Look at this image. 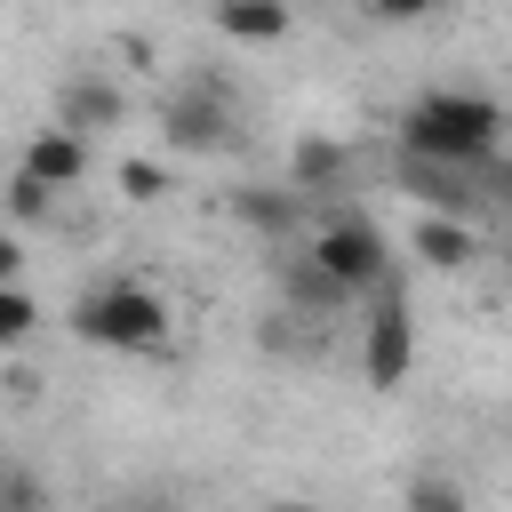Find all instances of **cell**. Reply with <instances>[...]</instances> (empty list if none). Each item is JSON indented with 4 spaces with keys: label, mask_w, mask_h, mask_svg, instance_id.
<instances>
[{
    "label": "cell",
    "mask_w": 512,
    "mask_h": 512,
    "mask_svg": "<svg viewBox=\"0 0 512 512\" xmlns=\"http://www.w3.org/2000/svg\"><path fill=\"white\" fill-rule=\"evenodd\" d=\"M408 360H416V328H408V296H400V280H384L376 288V320H368V344H360V368H368V384H408Z\"/></svg>",
    "instance_id": "obj_5"
},
{
    "label": "cell",
    "mask_w": 512,
    "mask_h": 512,
    "mask_svg": "<svg viewBox=\"0 0 512 512\" xmlns=\"http://www.w3.org/2000/svg\"><path fill=\"white\" fill-rule=\"evenodd\" d=\"M408 512H464V488L432 472V480H416V488H408Z\"/></svg>",
    "instance_id": "obj_18"
},
{
    "label": "cell",
    "mask_w": 512,
    "mask_h": 512,
    "mask_svg": "<svg viewBox=\"0 0 512 512\" xmlns=\"http://www.w3.org/2000/svg\"><path fill=\"white\" fill-rule=\"evenodd\" d=\"M16 272H24V248L0 232V288H16Z\"/></svg>",
    "instance_id": "obj_19"
},
{
    "label": "cell",
    "mask_w": 512,
    "mask_h": 512,
    "mask_svg": "<svg viewBox=\"0 0 512 512\" xmlns=\"http://www.w3.org/2000/svg\"><path fill=\"white\" fill-rule=\"evenodd\" d=\"M0 512H48V480L32 464H0Z\"/></svg>",
    "instance_id": "obj_14"
},
{
    "label": "cell",
    "mask_w": 512,
    "mask_h": 512,
    "mask_svg": "<svg viewBox=\"0 0 512 512\" xmlns=\"http://www.w3.org/2000/svg\"><path fill=\"white\" fill-rule=\"evenodd\" d=\"M496 168V160H488ZM472 176L480 168H432V160H400V184L432 208V216H448V224H464L472 208H480V192H472Z\"/></svg>",
    "instance_id": "obj_7"
},
{
    "label": "cell",
    "mask_w": 512,
    "mask_h": 512,
    "mask_svg": "<svg viewBox=\"0 0 512 512\" xmlns=\"http://www.w3.org/2000/svg\"><path fill=\"white\" fill-rule=\"evenodd\" d=\"M80 168H88V144H72L64 128H40V136L24 144V168H16V176H32L40 192H72Z\"/></svg>",
    "instance_id": "obj_8"
},
{
    "label": "cell",
    "mask_w": 512,
    "mask_h": 512,
    "mask_svg": "<svg viewBox=\"0 0 512 512\" xmlns=\"http://www.w3.org/2000/svg\"><path fill=\"white\" fill-rule=\"evenodd\" d=\"M120 112H128V104H120V88H112L104 72H72V80L56 88V128H64L72 144H88L96 128H120Z\"/></svg>",
    "instance_id": "obj_6"
},
{
    "label": "cell",
    "mask_w": 512,
    "mask_h": 512,
    "mask_svg": "<svg viewBox=\"0 0 512 512\" xmlns=\"http://www.w3.org/2000/svg\"><path fill=\"white\" fill-rule=\"evenodd\" d=\"M120 192H128V200H160V192H168V168H160V160H120Z\"/></svg>",
    "instance_id": "obj_16"
},
{
    "label": "cell",
    "mask_w": 512,
    "mask_h": 512,
    "mask_svg": "<svg viewBox=\"0 0 512 512\" xmlns=\"http://www.w3.org/2000/svg\"><path fill=\"white\" fill-rule=\"evenodd\" d=\"M72 336H88L104 352H152V344H168V304L144 280H104L72 304Z\"/></svg>",
    "instance_id": "obj_2"
},
{
    "label": "cell",
    "mask_w": 512,
    "mask_h": 512,
    "mask_svg": "<svg viewBox=\"0 0 512 512\" xmlns=\"http://www.w3.org/2000/svg\"><path fill=\"white\" fill-rule=\"evenodd\" d=\"M160 136H168L176 152H216V144H232V96H224L216 80L176 88V96L160 104Z\"/></svg>",
    "instance_id": "obj_4"
},
{
    "label": "cell",
    "mask_w": 512,
    "mask_h": 512,
    "mask_svg": "<svg viewBox=\"0 0 512 512\" xmlns=\"http://www.w3.org/2000/svg\"><path fill=\"white\" fill-rule=\"evenodd\" d=\"M344 296H376L384 280H392V264H384V240H376V224H360V216H328L320 232H312V248H304Z\"/></svg>",
    "instance_id": "obj_3"
},
{
    "label": "cell",
    "mask_w": 512,
    "mask_h": 512,
    "mask_svg": "<svg viewBox=\"0 0 512 512\" xmlns=\"http://www.w3.org/2000/svg\"><path fill=\"white\" fill-rule=\"evenodd\" d=\"M216 32L224 40H280L288 32V8L280 0H224L216 8Z\"/></svg>",
    "instance_id": "obj_11"
},
{
    "label": "cell",
    "mask_w": 512,
    "mask_h": 512,
    "mask_svg": "<svg viewBox=\"0 0 512 512\" xmlns=\"http://www.w3.org/2000/svg\"><path fill=\"white\" fill-rule=\"evenodd\" d=\"M504 144V104L480 88H424L400 112V160H432V168H488Z\"/></svg>",
    "instance_id": "obj_1"
},
{
    "label": "cell",
    "mask_w": 512,
    "mask_h": 512,
    "mask_svg": "<svg viewBox=\"0 0 512 512\" xmlns=\"http://www.w3.org/2000/svg\"><path fill=\"white\" fill-rule=\"evenodd\" d=\"M272 512H304V504H272Z\"/></svg>",
    "instance_id": "obj_21"
},
{
    "label": "cell",
    "mask_w": 512,
    "mask_h": 512,
    "mask_svg": "<svg viewBox=\"0 0 512 512\" xmlns=\"http://www.w3.org/2000/svg\"><path fill=\"white\" fill-rule=\"evenodd\" d=\"M416 256H424V264H440V272H456V264H472V224H448V216H424V224H416Z\"/></svg>",
    "instance_id": "obj_13"
},
{
    "label": "cell",
    "mask_w": 512,
    "mask_h": 512,
    "mask_svg": "<svg viewBox=\"0 0 512 512\" xmlns=\"http://www.w3.org/2000/svg\"><path fill=\"white\" fill-rule=\"evenodd\" d=\"M280 288H288V312H296V320H320V312L344 304V288H336L312 256H280Z\"/></svg>",
    "instance_id": "obj_9"
},
{
    "label": "cell",
    "mask_w": 512,
    "mask_h": 512,
    "mask_svg": "<svg viewBox=\"0 0 512 512\" xmlns=\"http://www.w3.org/2000/svg\"><path fill=\"white\" fill-rule=\"evenodd\" d=\"M32 328H40V304L24 288H0V344H24Z\"/></svg>",
    "instance_id": "obj_15"
},
{
    "label": "cell",
    "mask_w": 512,
    "mask_h": 512,
    "mask_svg": "<svg viewBox=\"0 0 512 512\" xmlns=\"http://www.w3.org/2000/svg\"><path fill=\"white\" fill-rule=\"evenodd\" d=\"M288 192L304 200V192H320V184H344V144H328V136H304L296 144V160H288Z\"/></svg>",
    "instance_id": "obj_12"
},
{
    "label": "cell",
    "mask_w": 512,
    "mask_h": 512,
    "mask_svg": "<svg viewBox=\"0 0 512 512\" xmlns=\"http://www.w3.org/2000/svg\"><path fill=\"white\" fill-rule=\"evenodd\" d=\"M104 512H144V504H104Z\"/></svg>",
    "instance_id": "obj_20"
},
{
    "label": "cell",
    "mask_w": 512,
    "mask_h": 512,
    "mask_svg": "<svg viewBox=\"0 0 512 512\" xmlns=\"http://www.w3.org/2000/svg\"><path fill=\"white\" fill-rule=\"evenodd\" d=\"M232 216H240L248 232H264V240H288V232L304 224V200H296V192H256V184H248V192H232Z\"/></svg>",
    "instance_id": "obj_10"
},
{
    "label": "cell",
    "mask_w": 512,
    "mask_h": 512,
    "mask_svg": "<svg viewBox=\"0 0 512 512\" xmlns=\"http://www.w3.org/2000/svg\"><path fill=\"white\" fill-rule=\"evenodd\" d=\"M48 208H56V192H40L32 176H8V216H16V224H40Z\"/></svg>",
    "instance_id": "obj_17"
}]
</instances>
